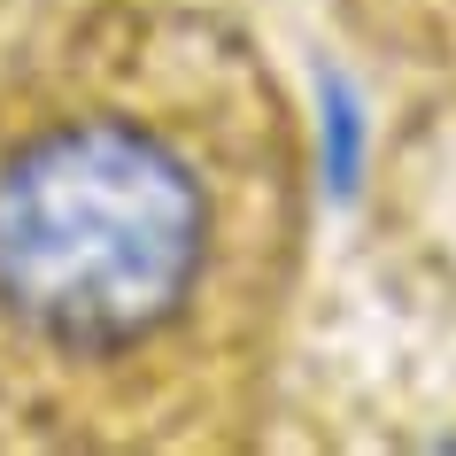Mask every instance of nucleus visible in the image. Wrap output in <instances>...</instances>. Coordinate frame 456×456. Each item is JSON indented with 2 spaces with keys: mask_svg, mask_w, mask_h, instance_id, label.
<instances>
[{
  "mask_svg": "<svg viewBox=\"0 0 456 456\" xmlns=\"http://www.w3.org/2000/svg\"><path fill=\"white\" fill-rule=\"evenodd\" d=\"M310 248L287 77L186 0H86L0 70V449H256Z\"/></svg>",
  "mask_w": 456,
  "mask_h": 456,
  "instance_id": "1",
  "label": "nucleus"
},
{
  "mask_svg": "<svg viewBox=\"0 0 456 456\" xmlns=\"http://www.w3.org/2000/svg\"><path fill=\"white\" fill-rule=\"evenodd\" d=\"M348 39L403 86L456 109V0H333Z\"/></svg>",
  "mask_w": 456,
  "mask_h": 456,
  "instance_id": "2",
  "label": "nucleus"
}]
</instances>
